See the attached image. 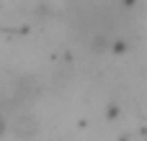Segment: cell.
<instances>
[{
  "mask_svg": "<svg viewBox=\"0 0 147 141\" xmlns=\"http://www.w3.org/2000/svg\"><path fill=\"white\" fill-rule=\"evenodd\" d=\"M3 131H5V118L0 116V136H3Z\"/></svg>",
  "mask_w": 147,
  "mask_h": 141,
  "instance_id": "3",
  "label": "cell"
},
{
  "mask_svg": "<svg viewBox=\"0 0 147 141\" xmlns=\"http://www.w3.org/2000/svg\"><path fill=\"white\" fill-rule=\"evenodd\" d=\"M10 128H13V134L21 136V139H34V136L39 134V118H36L34 113L23 110V113L16 116V121H13Z\"/></svg>",
  "mask_w": 147,
  "mask_h": 141,
  "instance_id": "1",
  "label": "cell"
},
{
  "mask_svg": "<svg viewBox=\"0 0 147 141\" xmlns=\"http://www.w3.org/2000/svg\"><path fill=\"white\" fill-rule=\"evenodd\" d=\"M90 49H93V51H106V49H109V36H106V33L93 36V39H90Z\"/></svg>",
  "mask_w": 147,
  "mask_h": 141,
  "instance_id": "2",
  "label": "cell"
}]
</instances>
